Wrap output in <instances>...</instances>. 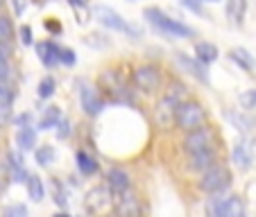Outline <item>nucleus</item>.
<instances>
[{
    "label": "nucleus",
    "mask_w": 256,
    "mask_h": 217,
    "mask_svg": "<svg viewBox=\"0 0 256 217\" xmlns=\"http://www.w3.org/2000/svg\"><path fill=\"white\" fill-rule=\"evenodd\" d=\"M143 16L150 20L156 29H161V32L168 34V36H177V39H190V36H195L193 27H188V25L170 18L168 14H164V11L159 9V7H148V9L143 11Z\"/></svg>",
    "instance_id": "f257e3e1"
},
{
    "label": "nucleus",
    "mask_w": 256,
    "mask_h": 217,
    "mask_svg": "<svg viewBox=\"0 0 256 217\" xmlns=\"http://www.w3.org/2000/svg\"><path fill=\"white\" fill-rule=\"evenodd\" d=\"M206 122V109L195 100H184L174 106V125L182 131H190Z\"/></svg>",
    "instance_id": "f03ea898"
},
{
    "label": "nucleus",
    "mask_w": 256,
    "mask_h": 217,
    "mask_svg": "<svg viewBox=\"0 0 256 217\" xmlns=\"http://www.w3.org/2000/svg\"><path fill=\"white\" fill-rule=\"evenodd\" d=\"M91 14H93V18H96L98 23L104 25V27H109V29H114V32H125V34H130V36H134V39H138L140 36V29L136 27V25L127 23V20L122 18L116 9H112V7L96 5L91 9Z\"/></svg>",
    "instance_id": "7ed1b4c3"
},
{
    "label": "nucleus",
    "mask_w": 256,
    "mask_h": 217,
    "mask_svg": "<svg viewBox=\"0 0 256 217\" xmlns=\"http://www.w3.org/2000/svg\"><path fill=\"white\" fill-rule=\"evenodd\" d=\"M232 186V172H229L224 165H211L208 170L202 172L200 179V190L206 195H220Z\"/></svg>",
    "instance_id": "20e7f679"
},
{
    "label": "nucleus",
    "mask_w": 256,
    "mask_h": 217,
    "mask_svg": "<svg viewBox=\"0 0 256 217\" xmlns=\"http://www.w3.org/2000/svg\"><path fill=\"white\" fill-rule=\"evenodd\" d=\"M216 140H218L216 129L204 122V125L186 131V138L182 145H184V150L190 154V152H200V150H216Z\"/></svg>",
    "instance_id": "39448f33"
},
{
    "label": "nucleus",
    "mask_w": 256,
    "mask_h": 217,
    "mask_svg": "<svg viewBox=\"0 0 256 217\" xmlns=\"http://www.w3.org/2000/svg\"><path fill=\"white\" fill-rule=\"evenodd\" d=\"M206 211H208V215H213V217H240L242 213H245V206H242L240 197H236V195L222 197V193H220V197L208 202Z\"/></svg>",
    "instance_id": "423d86ee"
},
{
    "label": "nucleus",
    "mask_w": 256,
    "mask_h": 217,
    "mask_svg": "<svg viewBox=\"0 0 256 217\" xmlns=\"http://www.w3.org/2000/svg\"><path fill=\"white\" fill-rule=\"evenodd\" d=\"M256 156V143L250 134H242L232 150V161L238 170H250Z\"/></svg>",
    "instance_id": "0eeeda50"
},
{
    "label": "nucleus",
    "mask_w": 256,
    "mask_h": 217,
    "mask_svg": "<svg viewBox=\"0 0 256 217\" xmlns=\"http://www.w3.org/2000/svg\"><path fill=\"white\" fill-rule=\"evenodd\" d=\"M134 84L138 91L152 93L161 86V72L156 66H140L134 70Z\"/></svg>",
    "instance_id": "6e6552de"
},
{
    "label": "nucleus",
    "mask_w": 256,
    "mask_h": 217,
    "mask_svg": "<svg viewBox=\"0 0 256 217\" xmlns=\"http://www.w3.org/2000/svg\"><path fill=\"white\" fill-rule=\"evenodd\" d=\"M118 202H116V213L122 217H134L143 213V206H140V199L138 195H134L132 190H125V193L116 195Z\"/></svg>",
    "instance_id": "1a4fd4ad"
},
{
    "label": "nucleus",
    "mask_w": 256,
    "mask_h": 217,
    "mask_svg": "<svg viewBox=\"0 0 256 217\" xmlns=\"http://www.w3.org/2000/svg\"><path fill=\"white\" fill-rule=\"evenodd\" d=\"M112 197L114 193L109 188H93L86 195V211L88 213H104L106 208L112 206Z\"/></svg>",
    "instance_id": "9d476101"
},
{
    "label": "nucleus",
    "mask_w": 256,
    "mask_h": 217,
    "mask_svg": "<svg viewBox=\"0 0 256 217\" xmlns=\"http://www.w3.org/2000/svg\"><path fill=\"white\" fill-rule=\"evenodd\" d=\"M216 163H218L216 150H200V152H190L188 154V168L193 172H204V170H208Z\"/></svg>",
    "instance_id": "9b49d317"
},
{
    "label": "nucleus",
    "mask_w": 256,
    "mask_h": 217,
    "mask_svg": "<svg viewBox=\"0 0 256 217\" xmlns=\"http://www.w3.org/2000/svg\"><path fill=\"white\" fill-rule=\"evenodd\" d=\"M132 181H130V174L120 168H112L106 172V188L112 190L114 195H120L125 190H130Z\"/></svg>",
    "instance_id": "f8f14e48"
},
{
    "label": "nucleus",
    "mask_w": 256,
    "mask_h": 217,
    "mask_svg": "<svg viewBox=\"0 0 256 217\" xmlns=\"http://www.w3.org/2000/svg\"><path fill=\"white\" fill-rule=\"evenodd\" d=\"M80 100H82V109L86 116H98V113L104 109V102L98 97V93L91 86H82L80 91Z\"/></svg>",
    "instance_id": "ddd939ff"
},
{
    "label": "nucleus",
    "mask_w": 256,
    "mask_h": 217,
    "mask_svg": "<svg viewBox=\"0 0 256 217\" xmlns=\"http://www.w3.org/2000/svg\"><path fill=\"white\" fill-rule=\"evenodd\" d=\"M177 63L184 68L186 72H190L193 77H198L200 82L208 84V70L200 59H190V57H186V54H177Z\"/></svg>",
    "instance_id": "4468645a"
},
{
    "label": "nucleus",
    "mask_w": 256,
    "mask_h": 217,
    "mask_svg": "<svg viewBox=\"0 0 256 217\" xmlns=\"http://www.w3.org/2000/svg\"><path fill=\"white\" fill-rule=\"evenodd\" d=\"M14 25L10 16H0V54L10 57L14 50Z\"/></svg>",
    "instance_id": "2eb2a0df"
},
{
    "label": "nucleus",
    "mask_w": 256,
    "mask_h": 217,
    "mask_svg": "<svg viewBox=\"0 0 256 217\" xmlns=\"http://www.w3.org/2000/svg\"><path fill=\"white\" fill-rule=\"evenodd\" d=\"M36 52H39V59L46 68H52L59 63V59H57L59 45L52 43V41H39V43H36Z\"/></svg>",
    "instance_id": "dca6fc26"
},
{
    "label": "nucleus",
    "mask_w": 256,
    "mask_h": 217,
    "mask_svg": "<svg viewBox=\"0 0 256 217\" xmlns=\"http://www.w3.org/2000/svg\"><path fill=\"white\" fill-rule=\"evenodd\" d=\"M174 102H170L168 97H164V100L156 104L154 109V116H156V125L159 127H168L170 122H174Z\"/></svg>",
    "instance_id": "f3484780"
},
{
    "label": "nucleus",
    "mask_w": 256,
    "mask_h": 217,
    "mask_svg": "<svg viewBox=\"0 0 256 217\" xmlns=\"http://www.w3.org/2000/svg\"><path fill=\"white\" fill-rule=\"evenodd\" d=\"M16 145H18V150H34V145H36V131H34L32 125H23L18 127L16 131Z\"/></svg>",
    "instance_id": "a211bd4d"
},
{
    "label": "nucleus",
    "mask_w": 256,
    "mask_h": 217,
    "mask_svg": "<svg viewBox=\"0 0 256 217\" xmlns=\"http://www.w3.org/2000/svg\"><path fill=\"white\" fill-rule=\"evenodd\" d=\"M224 14H227V18L232 20L234 25H240L242 18H245L247 14V0H227V7H224Z\"/></svg>",
    "instance_id": "6ab92c4d"
},
{
    "label": "nucleus",
    "mask_w": 256,
    "mask_h": 217,
    "mask_svg": "<svg viewBox=\"0 0 256 217\" xmlns=\"http://www.w3.org/2000/svg\"><path fill=\"white\" fill-rule=\"evenodd\" d=\"M224 118L232 122V127H236V129L242 131V134H250V131L254 129V125H256L254 118L245 116V113H240V111H227L224 113Z\"/></svg>",
    "instance_id": "aec40b11"
},
{
    "label": "nucleus",
    "mask_w": 256,
    "mask_h": 217,
    "mask_svg": "<svg viewBox=\"0 0 256 217\" xmlns=\"http://www.w3.org/2000/svg\"><path fill=\"white\" fill-rule=\"evenodd\" d=\"M229 59H232V61L236 63L238 68H242V70H247V72H252L256 68L254 57H252V54L247 52L245 48H234L232 52H229Z\"/></svg>",
    "instance_id": "412c9836"
},
{
    "label": "nucleus",
    "mask_w": 256,
    "mask_h": 217,
    "mask_svg": "<svg viewBox=\"0 0 256 217\" xmlns=\"http://www.w3.org/2000/svg\"><path fill=\"white\" fill-rule=\"evenodd\" d=\"M195 54H198V59L204 66H208V63H213L218 59V48L213 43H208V41H198L195 43Z\"/></svg>",
    "instance_id": "4be33fe9"
},
{
    "label": "nucleus",
    "mask_w": 256,
    "mask_h": 217,
    "mask_svg": "<svg viewBox=\"0 0 256 217\" xmlns=\"http://www.w3.org/2000/svg\"><path fill=\"white\" fill-rule=\"evenodd\" d=\"M25 186H28V195L32 202H41V199L46 197V188H44V181H41L39 177H34V174H30L28 179H25Z\"/></svg>",
    "instance_id": "5701e85b"
},
{
    "label": "nucleus",
    "mask_w": 256,
    "mask_h": 217,
    "mask_svg": "<svg viewBox=\"0 0 256 217\" xmlns=\"http://www.w3.org/2000/svg\"><path fill=\"white\" fill-rule=\"evenodd\" d=\"M14 97H16V93H14V88L10 86V82H0V111L5 113V116H10Z\"/></svg>",
    "instance_id": "b1692460"
},
{
    "label": "nucleus",
    "mask_w": 256,
    "mask_h": 217,
    "mask_svg": "<svg viewBox=\"0 0 256 217\" xmlns=\"http://www.w3.org/2000/svg\"><path fill=\"white\" fill-rule=\"evenodd\" d=\"M78 168L82 174H86V177H91V174L98 172V161L93 159V156H88L86 152L80 150L78 152Z\"/></svg>",
    "instance_id": "393cba45"
},
{
    "label": "nucleus",
    "mask_w": 256,
    "mask_h": 217,
    "mask_svg": "<svg viewBox=\"0 0 256 217\" xmlns=\"http://www.w3.org/2000/svg\"><path fill=\"white\" fill-rule=\"evenodd\" d=\"M166 97H168L170 102H174V104H179V102L188 100V88H186L182 82H172L168 86V91H166Z\"/></svg>",
    "instance_id": "a878e982"
},
{
    "label": "nucleus",
    "mask_w": 256,
    "mask_h": 217,
    "mask_svg": "<svg viewBox=\"0 0 256 217\" xmlns=\"http://www.w3.org/2000/svg\"><path fill=\"white\" fill-rule=\"evenodd\" d=\"M59 118H62V111H59L57 106H48V111H46L44 118L39 120V129L48 131V129H52V127H57Z\"/></svg>",
    "instance_id": "bb28decb"
},
{
    "label": "nucleus",
    "mask_w": 256,
    "mask_h": 217,
    "mask_svg": "<svg viewBox=\"0 0 256 217\" xmlns=\"http://www.w3.org/2000/svg\"><path fill=\"white\" fill-rule=\"evenodd\" d=\"M34 159H36V163H39V165L48 168V165L54 161V150L50 147V145H41L39 150L34 152Z\"/></svg>",
    "instance_id": "cd10ccee"
},
{
    "label": "nucleus",
    "mask_w": 256,
    "mask_h": 217,
    "mask_svg": "<svg viewBox=\"0 0 256 217\" xmlns=\"http://www.w3.org/2000/svg\"><path fill=\"white\" fill-rule=\"evenodd\" d=\"M54 88H57V84H54L52 77H44L39 82V97L41 100H48V97H52Z\"/></svg>",
    "instance_id": "c85d7f7f"
},
{
    "label": "nucleus",
    "mask_w": 256,
    "mask_h": 217,
    "mask_svg": "<svg viewBox=\"0 0 256 217\" xmlns=\"http://www.w3.org/2000/svg\"><path fill=\"white\" fill-rule=\"evenodd\" d=\"M52 197H54V204H57L59 208H66L68 202H66V190L62 188V184L59 181H54L52 184Z\"/></svg>",
    "instance_id": "c756f323"
},
{
    "label": "nucleus",
    "mask_w": 256,
    "mask_h": 217,
    "mask_svg": "<svg viewBox=\"0 0 256 217\" xmlns=\"http://www.w3.org/2000/svg\"><path fill=\"white\" fill-rule=\"evenodd\" d=\"M57 59H59V63H64V66H75V61H78L75 52H72V50H68V48H59Z\"/></svg>",
    "instance_id": "7c9ffc66"
},
{
    "label": "nucleus",
    "mask_w": 256,
    "mask_h": 217,
    "mask_svg": "<svg viewBox=\"0 0 256 217\" xmlns=\"http://www.w3.org/2000/svg\"><path fill=\"white\" fill-rule=\"evenodd\" d=\"M12 79V66H10V57L0 54V82H10Z\"/></svg>",
    "instance_id": "2f4dec72"
},
{
    "label": "nucleus",
    "mask_w": 256,
    "mask_h": 217,
    "mask_svg": "<svg viewBox=\"0 0 256 217\" xmlns=\"http://www.w3.org/2000/svg\"><path fill=\"white\" fill-rule=\"evenodd\" d=\"M240 104L245 106V109H256V88L242 93V95H240Z\"/></svg>",
    "instance_id": "473e14b6"
},
{
    "label": "nucleus",
    "mask_w": 256,
    "mask_h": 217,
    "mask_svg": "<svg viewBox=\"0 0 256 217\" xmlns=\"http://www.w3.org/2000/svg\"><path fill=\"white\" fill-rule=\"evenodd\" d=\"M68 134H70V122L66 120V118H59L57 122V138H68Z\"/></svg>",
    "instance_id": "72a5a7b5"
},
{
    "label": "nucleus",
    "mask_w": 256,
    "mask_h": 217,
    "mask_svg": "<svg viewBox=\"0 0 256 217\" xmlns=\"http://www.w3.org/2000/svg\"><path fill=\"white\" fill-rule=\"evenodd\" d=\"M5 213H7L10 217H23V215H28V208L20 206V204H14V206H10Z\"/></svg>",
    "instance_id": "f704fd0d"
},
{
    "label": "nucleus",
    "mask_w": 256,
    "mask_h": 217,
    "mask_svg": "<svg viewBox=\"0 0 256 217\" xmlns=\"http://www.w3.org/2000/svg\"><path fill=\"white\" fill-rule=\"evenodd\" d=\"M182 5L188 7V9L195 11V14H202V0H182Z\"/></svg>",
    "instance_id": "c9c22d12"
},
{
    "label": "nucleus",
    "mask_w": 256,
    "mask_h": 217,
    "mask_svg": "<svg viewBox=\"0 0 256 217\" xmlns=\"http://www.w3.org/2000/svg\"><path fill=\"white\" fill-rule=\"evenodd\" d=\"M25 7H28V0H12V11H14V16L23 14Z\"/></svg>",
    "instance_id": "e433bc0d"
},
{
    "label": "nucleus",
    "mask_w": 256,
    "mask_h": 217,
    "mask_svg": "<svg viewBox=\"0 0 256 217\" xmlns=\"http://www.w3.org/2000/svg\"><path fill=\"white\" fill-rule=\"evenodd\" d=\"M20 41H23L25 45H32V27H30V25L20 27Z\"/></svg>",
    "instance_id": "4c0bfd02"
},
{
    "label": "nucleus",
    "mask_w": 256,
    "mask_h": 217,
    "mask_svg": "<svg viewBox=\"0 0 256 217\" xmlns=\"http://www.w3.org/2000/svg\"><path fill=\"white\" fill-rule=\"evenodd\" d=\"M30 120H32V116H30V113H23V116H20V118H16V125H18V127L30 125Z\"/></svg>",
    "instance_id": "58836bf2"
},
{
    "label": "nucleus",
    "mask_w": 256,
    "mask_h": 217,
    "mask_svg": "<svg viewBox=\"0 0 256 217\" xmlns=\"http://www.w3.org/2000/svg\"><path fill=\"white\" fill-rule=\"evenodd\" d=\"M68 2H70V5L75 7V9H82V7H86V5H88V0H68Z\"/></svg>",
    "instance_id": "ea45409f"
},
{
    "label": "nucleus",
    "mask_w": 256,
    "mask_h": 217,
    "mask_svg": "<svg viewBox=\"0 0 256 217\" xmlns=\"http://www.w3.org/2000/svg\"><path fill=\"white\" fill-rule=\"evenodd\" d=\"M46 27H48L50 32H62V25L54 23V20H48V23H46Z\"/></svg>",
    "instance_id": "a19ab883"
},
{
    "label": "nucleus",
    "mask_w": 256,
    "mask_h": 217,
    "mask_svg": "<svg viewBox=\"0 0 256 217\" xmlns=\"http://www.w3.org/2000/svg\"><path fill=\"white\" fill-rule=\"evenodd\" d=\"M202 2H218V0H202Z\"/></svg>",
    "instance_id": "79ce46f5"
}]
</instances>
